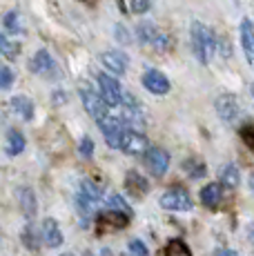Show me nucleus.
<instances>
[{"mask_svg":"<svg viewBox=\"0 0 254 256\" xmlns=\"http://www.w3.org/2000/svg\"><path fill=\"white\" fill-rule=\"evenodd\" d=\"M192 49L196 54V58L208 65L210 58L214 56V49H216V40H214V34L210 32L205 24L194 22L192 24Z\"/></svg>","mask_w":254,"mask_h":256,"instance_id":"obj_1","label":"nucleus"},{"mask_svg":"<svg viewBox=\"0 0 254 256\" xmlns=\"http://www.w3.org/2000/svg\"><path fill=\"white\" fill-rule=\"evenodd\" d=\"M100 130H102V136H105V142L110 147H120L123 142V134H125V122L123 118H116V116H105L102 120H98Z\"/></svg>","mask_w":254,"mask_h":256,"instance_id":"obj_2","label":"nucleus"},{"mask_svg":"<svg viewBox=\"0 0 254 256\" xmlns=\"http://www.w3.org/2000/svg\"><path fill=\"white\" fill-rule=\"evenodd\" d=\"M160 208L170 210V212H188L192 210V198L185 190H178V187H172L168 190L163 196H160Z\"/></svg>","mask_w":254,"mask_h":256,"instance_id":"obj_3","label":"nucleus"},{"mask_svg":"<svg viewBox=\"0 0 254 256\" xmlns=\"http://www.w3.org/2000/svg\"><path fill=\"white\" fill-rule=\"evenodd\" d=\"M80 98H82V105H85L87 114L92 118H96V120H102V118L107 116V102L105 98L100 96V94H96L94 90H90V87H80Z\"/></svg>","mask_w":254,"mask_h":256,"instance_id":"obj_4","label":"nucleus"},{"mask_svg":"<svg viewBox=\"0 0 254 256\" xmlns=\"http://www.w3.org/2000/svg\"><path fill=\"white\" fill-rule=\"evenodd\" d=\"M98 87H100V96L105 98V102L110 107H118L120 102H123V92H120V85L116 78L107 76V74H100Z\"/></svg>","mask_w":254,"mask_h":256,"instance_id":"obj_5","label":"nucleus"},{"mask_svg":"<svg viewBox=\"0 0 254 256\" xmlns=\"http://www.w3.org/2000/svg\"><path fill=\"white\" fill-rule=\"evenodd\" d=\"M145 167H148L154 176H163L170 167V154L165 150L152 147V150L145 152Z\"/></svg>","mask_w":254,"mask_h":256,"instance_id":"obj_6","label":"nucleus"},{"mask_svg":"<svg viewBox=\"0 0 254 256\" xmlns=\"http://www.w3.org/2000/svg\"><path fill=\"white\" fill-rule=\"evenodd\" d=\"M120 150H123L125 154H130V156L145 154V152H148V138H145L140 132H136V130H125Z\"/></svg>","mask_w":254,"mask_h":256,"instance_id":"obj_7","label":"nucleus"},{"mask_svg":"<svg viewBox=\"0 0 254 256\" xmlns=\"http://www.w3.org/2000/svg\"><path fill=\"white\" fill-rule=\"evenodd\" d=\"M29 70L34 74H40V76H56V62H54V58L50 56V52L47 49H40V52L34 54L32 62H29Z\"/></svg>","mask_w":254,"mask_h":256,"instance_id":"obj_8","label":"nucleus"},{"mask_svg":"<svg viewBox=\"0 0 254 256\" xmlns=\"http://www.w3.org/2000/svg\"><path fill=\"white\" fill-rule=\"evenodd\" d=\"M143 87L148 92L156 94V96H160V94H168L170 92V80L165 74L156 72V70H148L143 74Z\"/></svg>","mask_w":254,"mask_h":256,"instance_id":"obj_9","label":"nucleus"},{"mask_svg":"<svg viewBox=\"0 0 254 256\" xmlns=\"http://www.w3.org/2000/svg\"><path fill=\"white\" fill-rule=\"evenodd\" d=\"M125 190H127V194H132L134 198H143V196L148 194V190H150V183L143 178V174L130 170L125 174Z\"/></svg>","mask_w":254,"mask_h":256,"instance_id":"obj_10","label":"nucleus"},{"mask_svg":"<svg viewBox=\"0 0 254 256\" xmlns=\"http://www.w3.org/2000/svg\"><path fill=\"white\" fill-rule=\"evenodd\" d=\"M216 112H218V116H221L226 122H234L238 118V102H236V98L230 96V94L218 96L216 98Z\"/></svg>","mask_w":254,"mask_h":256,"instance_id":"obj_11","label":"nucleus"},{"mask_svg":"<svg viewBox=\"0 0 254 256\" xmlns=\"http://www.w3.org/2000/svg\"><path fill=\"white\" fill-rule=\"evenodd\" d=\"M100 60H102V65L107 67L112 74H125V70H127V56L123 52H116V49H112V52H105L100 56Z\"/></svg>","mask_w":254,"mask_h":256,"instance_id":"obj_12","label":"nucleus"},{"mask_svg":"<svg viewBox=\"0 0 254 256\" xmlns=\"http://www.w3.org/2000/svg\"><path fill=\"white\" fill-rule=\"evenodd\" d=\"M42 240H45L47 248H60L62 245V232L54 218L42 220Z\"/></svg>","mask_w":254,"mask_h":256,"instance_id":"obj_13","label":"nucleus"},{"mask_svg":"<svg viewBox=\"0 0 254 256\" xmlns=\"http://www.w3.org/2000/svg\"><path fill=\"white\" fill-rule=\"evenodd\" d=\"M221 183H210L201 190V203L205 205L208 210H216L223 200V190H221Z\"/></svg>","mask_w":254,"mask_h":256,"instance_id":"obj_14","label":"nucleus"},{"mask_svg":"<svg viewBox=\"0 0 254 256\" xmlns=\"http://www.w3.org/2000/svg\"><path fill=\"white\" fill-rule=\"evenodd\" d=\"M241 45H243V52H246L248 62H254V27L250 18H243L241 22Z\"/></svg>","mask_w":254,"mask_h":256,"instance_id":"obj_15","label":"nucleus"},{"mask_svg":"<svg viewBox=\"0 0 254 256\" xmlns=\"http://www.w3.org/2000/svg\"><path fill=\"white\" fill-rule=\"evenodd\" d=\"M123 122H125L127 130L143 132L145 120H143V116H140L138 105H127V107H125V112H123Z\"/></svg>","mask_w":254,"mask_h":256,"instance_id":"obj_16","label":"nucleus"},{"mask_svg":"<svg viewBox=\"0 0 254 256\" xmlns=\"http://www.w3.org/2000/svg\"><path fill=\"white\" fill-rule=\"evenodd\" d=\"M18 200H20V208H22V214L27 218H32L38 210V203H36V194H34L29 187H20L18 190Z\"/></svg>","mask_w":254,"mask_h":256,"instance_id":"obj_17","label":"nucleus"},{"mask_svg":"<svg viewBox=\"0 0 254 256\" xmlns=\"http://www.w3.org/2000/svg\"><path fill=\"white\" fill-rule=\"evenodd\" d=\"M76 210H78V214H80V216H85V218H92V216L98 212V200L80 192V194L76 196Z\"/></svg>","mask_w":254,"mask_h":256,"instance_id":"obj_18","label":"nucleus"},{"mask_svg":"<svg viewBox=\"0 0 254 256\" xmlns=\"http://www.w3.org/2000/svg\"><path fill=\"white\" fill-rule=\"evenodd\" d=\"M25 150V136L20 134V132L12 130L7 136V145H4V152H7L9 156H18L20 152Z\"/></svg>","mask_w":254,"mask_h":256,"instance_id":"obj_19","label":"nucleus"},{"mask_svg":"<svg viewBox=\"0 0 254 256\" xmlns=\"http://www.w3.org/2000/svg\"><path fill=\"white\" fill-rule=\"evenodd\" d=\"M12 107H14V112H16V114H20L25 120H32V116H34V102L29 100L27 96L12 98Z\"/></svg>","mask_w":254,"mask_h":256,"instance_id":"obj_20","label":"nucleus"},{"mask_svg":"<svg viewBox=\"0 0 254 256\" xmlns=\"http://www.w3.org/2000/svg\"><path fill=\"white\" fill-rule=\"evenodd\" d=\"M238 183H241V174H238V167L234 165H226L221 170V185L223 187H230V190H234Z\"/></svg>","mask_w":254,"mask_h":256,"instance_id":"obj_21","label":"nucleus"},{"mask_svg":"<svg viewBox=\"0 0 254 256\" xmlns=\"http://www.w3.org/2000/svg\"><path fill=\"white\" fill-rule=\"evenodd\" d=\"M165 256H192V252H190V248L183 240L174 238V240H170L168 248H165Z\"/></svg>","mask_w":254,"mask_h":256,"instance_id":"obj_22","label":"nucleus"},{"mask_svg":"<svg viewBox=\"0 0 254 256\" xmlns=\"http://www.w3.org/2000/svg\"><path fill=\"white\" fill-rule=\"evenodd\" d=\"M127 218H130L127 214H123V212H118V210H112V208L102 214V220H105V223H112L114 228H123L127 223Z\"/></svg>","mask_w":254,"mask_h":256,"instance_id":"obj_23","label":"nucleus"},{"mask_svg":"<svg viewBox=\"0 0 254 256\" xmlns=\"http://www.w3.org/2000/svg\"><path fill=\"white\" fill-rule=\"evenodd\" d=\"M0 52H2L4 58H9V60H14V58L18 56V52H20V47L16 45V42H12L7 36H0Z\"/></svg>","mask_w":254,"mask_h":256,"instance_id":"obj_24","label":"nucleus"},{"mask_svg":"<svg viewBox=\"0 0 254 256\" xmlns=\"http://www.w3.org/2000/svg\"><path fill=\"white\" fill-rule=\"evenodd\" d=\"M4 32H9V34H18L20 32V18H18V12H9V14H4Z\"/></svg>","mask_w":254,"mask_h":256,"instance_id":"obj_25","label":"nucleus"},{"mask_svg":"<svg viewBox=\"0 0 254 256\" xmlns=\"http://www.w3.org/2000/svg\"><path fill=\"white\" fill-rule=\"evenodd\" d=\"M158 36V32L154 29L152 22H145V24H138V40L140 42H154V38Z\"/></svg>","mask_w":254,"mask_h":256,"instance_id":"obj_26","label":"nucleus"},{"mask_svg":"<svg viewBox=\"0 0 254 256\" xmlns=\"http://www.w3.org/2000/svg\"><path fill=\"white\" fill-rule=\"evenodd\" d=\"M22 240L29 250H38V234H36V228L34 225H27L25 232H22Z\"/></svg>","mask_w":254,"mask_h":256,"instance_id":"obj_27","label":"nucleus"},{"mask_svg":"<svg viewBox=\"0 0 254 256\" xmlns=\"http://www.w3.org/2000/svg\"><path fill=\"white\" fill-rule=\"evenodd\" d=\"M185 170H188V174L192 176V178H201V176H205V165L201 163V160H188L185 163Z\"/></svg>","mask_w":254,"mask_h":256,"instance_id":"obj_28","label":"nucleus"},{"mask_svg":"<svg viewBox=\"0 0 254 256\" xmlns=\"http://www.w3.org/2000/svg\"><path fill=\"white\" fill-rule=\"evenodd\" d=\"M82 187V194H87V196H92V198H96V200H100V196H102V187H98L96 183H92V180H82L80 183Z\"/></svg>","mask_w":254,"mask_h":256,"instance_id":"obj_29","label":"nucleus"},{"mask_svg":"<svg viewBox=\"0 0 254 256\" xmlns=\"http://www.w3.org/2000/svg\"><path fill=\"white\" fill-rule=\"evenodd\" d=\"M110 208L112 210H118V212H123V214H127V216H132V210H130V205L123 200V196H118V194H114L110 198Z\"/></svg>","mask_w":254,"mask_h":256,"instance_id":"obj_30","label":"nucleus"},{"mask_svg":"<svg viewBox=\"0 0 254 256\" xmlns=\"http://www.w3.org/2000/svg\"><path fill=\"white\" fill-rule=\"evenodd\" d=\"M78 154H80L82 158H92V154H94V140H92L90 136H85V138L80 140V145H78Z\"/></svg>","mask_w":254,"mask_h":256,"instance_id":"obj_31","label":"nucleus"},{"mask_svg":"<svg viewBox=\"0 0 254 256\" xmlns=\"http://www.w3.org/2000/svg\"><path fill=\"white\" fill-rule=\"evenodd\" d=\"M130 252L134 256H148V245L138 238H132L130 240Z\"/></svg>","mask_w":254,"mask_h":256,"instance_id":"obj_32","label":"nucleus"},{"mask_svg":"<svg viewBox=\"0 0 254 256\" xmlns=\"http://www.w3.org/2000/svg\"><path fill=\"white\" fill-rule=\"evenodd\" d=\"M12 82H14L12 70H9V67H2V70H0V87H2V90H9Z\"/></svg>","mask_w":254,"mask_h":256,"instance_id":"obj_33","label":"nucleus"},{"mask_svg":"<svg viewBox=\"0 0 254 256\" xmlns=\"http://www.w3.org/2000/svg\"><path fill=\"white\" fill-rule=\"evenodd\" d=\"M152 7V0H132V12L136 14H145Z\"/></svg>","mask_w":254,"mask_h":256,"instance_id":"obj_34","label":"nucleus"},{"mask_svg":"<svg viewBox=\"0 0 254 256\" xmlns=\"http://www.w3.org/2000/svg\"><path fill=\"white\" fill-rule=\"evenodd\" d=\"M241 136H243V140H246V145L254 152V125L243 127V130H241Z\"/></svg>","mask_w":254,"mask_h":256,"instance_id":"obj_35","label":"nucleus"},{"mask_svg":"<svg viewBox=\"0 0 254 256\" xmlns=\"http://www.w3.org/2000/svg\"><path fill=\"white\" fill-rule=\"evenodd\" d=\"M116 38H118L120 42H130V34H127V29L123 27V24H118V27H116Z\"/></svg>","mask_w":254,"mask_h":256,"instance_id":"obj_36","label":"nucleus"},{"mask_svg":"<svg viewBox=\"0 0 254 256\" xmlns=\"http://www.w3.org/2000/svg\"><path fill=\"white\" fill-rule=\"evenodd\" d=\"M52 100H54V102H56V105H62V102H65V100H67L65 92H56V94H54V96H52Z\"/></svg>","mask_w":254,"mask_h":256,"instance_id":"obj_37","label":"nucleus"},{"mask_svg":"<svg viewBox=\"0 0 254 256\" xmlns=\"http://www.w3.org/2000/svg\"><path fill=\"white\" fill-rule=\"evenodd\" d=\"M214 256H236V252H232V250H216Z\"/></svg>","mask_w":254,"mask_h":256,"instance_id":"obj_38","label":"nucleus"},{"mask_svg":"<svg viewBox=\"0 0 254 256\" xmlns=\"http://www.w3.org/2000/svg\"><path fill=\"white\" fill-rule=\"evenodd\" d=\"M248 236H250V240L254 243V225H250V230H248Z\"/></svg>","mask_w":254,"mask_h":256,"instance_id":"obj_39","label":"nucleus"},{"mask_svg":"<svg viewBox=\"0 0 254 256\" xmlns=\"http://www.w3.org/2000/svg\"><path fill=\"white\" fill-rule=\"evenodd\" d=\"M250 187H252V190H254V174L250 176Z\"/></svg>","mask_w":254,"mask_h":256,"instance_id":"obj_40","label":"nucleus"},{"mask_svg":"<svg viewBox=\"0 0 254 256\" xmlns=\"http://www.w3.org/2000/svg\"><path fill=\"white\" fill-rule=\"evenodd\" d=\"M60 256H72V254H60Z\"/></svg>","mask_w":254,"mask_h":256,"instance_id":"obj_41","label":"nucleus"},{"mask_svg":"<svg viewBox=\"0 0 254 256\" xmlns=\"http://www.w3.org/2000/svg\"><path fill=\"white\" fill-rule=\"evenodd\" d=\"M85 256H92V254H85Z\"/></svg>","mask_w":254,"mask_h":256,"instance_id":"obj_42","label":"nucleus"}]
</instances>
